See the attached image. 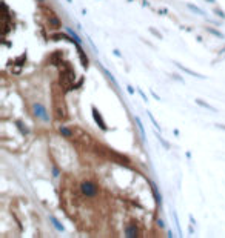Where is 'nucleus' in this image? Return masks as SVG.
Masks as SVG:
<instances>
[{"label": "nucleus", "instance_id": "f257e3e1", "mask_svg": "<svg viewBox=\"0 0 225 238\" xmlns=\"http://www.w3.org/2000/svg\"><path fill=\"white\" fill-rule=\"evenodd\" d=\"M80 191L85 197L91 198V197H96V194H97V186L93 181H83L80 184Z\"/></svg>", "mask_w": 225, "mask_h": 238}, {"label": "nucleus", "instance_id": "f03ea898", "mask_svg": "<svg viewBox=\"0 0 225 238\" xmlns=\"http://www.w3.org/2000/svg\"><path fill=\"white\" fill-rule=\"evenodd\" d=\"M33 111H34V115H36V117L42 118L43 121H50V115H48V111H46V108H45L42 103H34V106H33Z\"/></svg>", "mask_w": 225, "mask_h": 238}, {"label": "nucleus", "instance_id": "7ed1b4c3", "mask_svg": "<svg viewBox=\"0 0 225 238\" xmlns=\"http://www.w3.org/2000/svg\"><path fill=\"white\" fill-rule=\"evenodd\" d=\"M91 111H93V117H94V121L100 126V129L102 131H108V126H107V123L103 121V118H102V115H100V112L97 111V108L96 106H93L91 108Z\"/></svg>", "mask_w": 225, "mask_h": 238}, {"label": "nucleus", "instance_id": "20e7f679", "mask_svg": "<svg viewBox=\"0 0 225 238\" xmlns=\"http://www.w3.org/2000/svg\"><path fill=\"white\" fill-rule=\"evenodd\" d=\"M176 66H177V68H179L181 71H184V72L190 74V75H193V77H197V78H205V75H202V74L194 72V71H191V69H188V68H185L184 65H181V63H177V62H176Z\"/></svg>", "mask_w": 225, "mask_h": 238}, {"label": "nucleus", "instance_id": "39448f33", "mask_svg": "<svg viewBox=\"0 0 225 238\" xmlns=\"http://www.w3.org/2000/svg\"><path fill=\"white\" fill-rule=\"evenodd\" d=\"M77 51H79V55H80V60H82V66H83V68H88V57L85 55V52H83V49L80 48V43L77 45Z\"/></svg>", "mask_w": 225, "mask_h": 238}, {"label": "nucleus", "instance_id": "423d86ee", "mask_svg": "<svg viewBox=\"0 0 225 238\" xmlns=\"http://www.w3.org/2000/svg\"><path fill=\"white\" fill-rule=\"evenodd\" d=\"M125 235L127 237H137V227L134 226V224H130V226H127V229H125Z\"/></svg>", "mask_w": 225, "mask_h": 238}, {"label": "nucleus", "instance_id": "0eeeda50", "mask_svg": "<svg viewBox=\"0 0 225 238\" xmlns=\"http://www.w3.org/2000/svg\"><path fill=\"white\" fill-rule=\"evenodd\" d=\"M59 132H60L62 137H65V138H71V137H73V131L70 128H66V126H63V125L59 128Z\"/></svg>", "mask_w": 225, "mask_h": 238}, {"label": "nucleus", "instance_id": "6e6552de", "mask_svg": "<svg viewBox=\"0 0 225 238\" xmlns=\"http://www.w3.org/2000/svg\"><path fill=\"white\" fill-rule=\"evenodd\" d=\"M50 25H53V28H60V26H62L60 20H59V18H57L53 12L50 14Z\"/></svg>", "mask_w": 225, "mask_h": 238}, {"label": "nucleus", "instance_id": "1a4fd4ad", "mask_svg": "<svg viewBox=\"0 0 225 238\" xmlns=\"http://www.w3.org/2000/svg\"><path fill=\"white\" fill-rule=\"evenodd\" d=\"M196 103H197L199 106H202V108H207V109L213 111V112H217V109H216V108H213L211 105H208V103H205V102H204V100H201V98H196Z\"/></svg>", "mask_w": 225, "mask_h": 238}, {"label": "nucleus", "instance_id": "9d476101", "mask_svg": "<svg viewBox=\"0 0 225 238\" xmlns=\"http://www.w3.org/2000/svg\"><path fill=\"white\" fill-rule=\"evenodd\" d=\"M50 220H51V223H53V226L56 227L57 231H60V232H63V226H62V224H60V223H59V221H57L56 218H54V217H50Z\"/></svg>", "mask_w": 225, "mask_h": 238}, {"label": "nucleus", "instance_id": "9b49d317", "mask_svg": "<svg viewBox=\"0 0 225 238\" xmlns=\"http://www.w3.org/2000/svg\"><path fill=\"white\" fill-rule=\"evenodd\" d=\"M207 31H208L210 34H213V36L219 37V38H224V34H222V32H219L217 29H213V28H210V26H208V28H207Z\"/></svg>", "mask_w": 225, "mask_h": 238}, {"label": "nucleus", "instance_id": "f8f14e48", "mask_svg": "<svg viewBox=\"0 0 225 238\" xmlns=\"http://www.w3.org/2000/svg\"><path fill=\"white\" fill-rule=\"evenodd\" d=\"M187 6L190 8V9H191V11H194L196 14H199V16H204V11H202L201 8H197V6H194V5H191V3H188Z\"/></svg>", "mask_w": 225, "mask_h": 238}, {"label": "nucleus", "instance_id": "ddd939ff", "mask_svg": "<svg viewBox=\"0 0 225 238\" xmlns=\"http://www.w3.org/2000/svg\"><path fill=\"white\" fill-rule=\"evenodd\" d=\"M68 34L71 36V38H74V42H76V43H82V40H80V37L77 36V34H76V32H74V31H73V29H68Z\"/></svg>", "mask_w": 225, "mask_h": 238}, {"label": "nucleus", "instance_id": "4468645a", "mask_svg": "<svg viewBox=\"0 0 225 238\" xmlns=\"http://www.w3.org/2000/svg\"><path fill=\"white\" fill-rule=\"evenodd\" d=\"M136 123H137V128L140 129V134H142V135H145V131H144V126H142V123H140V118H139V117H136Z\"/></svg>", "mask_w": 225, "mask_h": 238}, {"label": "nucleus", "instance_id": "2eb2a0df", "mask_svg": "<svg viewBox=\"0 0 225 238\" xmlns=\"http://www.w3.org/2000/svg\"><path fill=\"white\" fill-rule=\"evenodd\" d=\"M214 12H216V16L221 18H225V12L224 11H221V9H214Z\"/></svg>", "mask_w": 225, "mask_h": 238}, {"label": "nucleus", "instance_id": "dca6fc26", "mask_svg": "<svg viewBox=\"0 0 225 238\" xmlns=\"http://www.w3.org/2000/svg\"><path fill=\"white\" fill-rule=\"evenodd\" d=\"M148 117H150V118H151V121H153V125H154V126H156V129H159V125H157V121H156V120H154V117H153V115H151V112H148Z\"/></svg>", "mask_w": 225, "mask_h": 238}, {"label": "nucleus", "instance_id": "f3484780", "mask_svg": "<svg viewBox=\"0 0 225 238\" xmlns=\"http://www.w3.org/2000/svg\"><path fill=\"white\" fill-rule=\"evenodd\" d=\"M150 31H151V32H153V34H154L156 37H157V38H162V36H160V34H159V32H157L154 28H150Z\"/></svg>", "mask_w": 225, "mask_h": 238}, {"label": "nucleus", "instance_id": "a211bd4d", "mask_svg": "<svg viewBox=\"0 0 225 238\" xmlns=\"http://www.w3.org/2000/svg\"><path fill=\"white\" fill-rule=\"evenodd\" d=\"M139 92H140V95H142V98H144V102H148V97L145 95V92L142 91V89H139Z\"/></svg>", "mask_w": 225, "mask_h": 238}, {"label": "nucleus", "instance_id": "6ab92c4d", "mask_svg": "<svg viewBox=\"0 0 225 238\" xmlns=\"http://www.w3.org/2000/svg\"><path fill=\"white\" fill-rule=\"evenodd\" d=\"M127 91L130 92V94H134V89H133L131 86H127Z\"/></svg>", "mask_w": 225, "mask_h": 238}, {"label": "nucleus", "instance_id": "aec40b11", "mask_svg": "<svg viewBox=\"0 0 225 238\" xmlns=\"http://www.w3.org/2000/svg\"><path fill=\"white\" fill-rule=\"evenodd\" d=\"M216 128H217V129H222V131H225V125H216Z\"/></svg>", "mask_w": 225, "mask_h": 238}, {"label": "nucleus", "instance_id": "412c9836", "mask_svg": "<svg viewBox=\"0 0 225 238\" xmlns=\"http://www.w3.org/2000/svg\"><path fill=\"white\" fill-rule=\"evenodd\" d=\"M114 55H117V57H122V54L119 52V49H114Z\"/></svg>", "mask_w": 225, "mask_h": 238}, {"label": "nucleus", "instance_id": "4be33fe9", "mask_svg": "<svg viewBox=\"0 0 225 238\" xmlns=\"http://www.w3.org/2000/svg\"><path fill=\"white\" fill-rule=\"evenodd\" d=\"M224 52H225V48H224V49H221V52H219V54L222 55V54H224Z\"/></svg>", "mask_w": 225, "mask_h": 238}, {"label": "nucleus", "instance_id": "5701e85b", "mask_svg": "<svg viewBox=\"0 0 225 238\" xmlns=\"http://www.w3.org/2000/svg\"><path fill=\"white\" fill-rule=\"evenodd\" d=\"M66 2H70V3H71V2H73V0H66Z\"/></svg>", "mask_w": 225, "mask_h": 238}]
</instances>
